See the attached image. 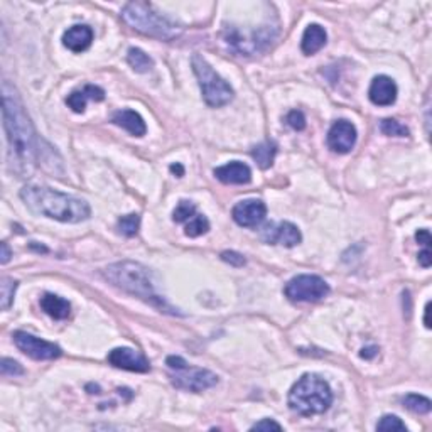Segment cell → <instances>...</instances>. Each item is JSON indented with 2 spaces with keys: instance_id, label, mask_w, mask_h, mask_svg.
Returning a JSON list of instances; mask_svg holds the SVG:
<instances>
[{
  "instance_id": "obj_26",
  "label": "cell",
  "mask_w": 432,
  "mask_h": 432,
  "mask_svg": "<svg viewBox=\"0 0 432 432\" xmlns=\"http://www.w3.org/2000/svg\"><path fill=\"white\" fill-rule=\"evenodd\" d=\"M380 130L383 132L385 135H388V137H408V134H411L408 128L406 126H402V123L395 119L381 120Z\"/></svg>"
},
{
  "instance_id": "obj_28",
  "label": "cell",
  "mask_w": 432,
  "mask_h": 432,
  "mask_svg": "<svg viewBox=\"0 0 432 432\" xmlns=\"http://www.w3.org/2000/svg\"><path fill=\"white\" fill-rule=\"evenodd\" d=\"M194 215H196V206H194V203L182 200L179 201L176 209H174L173 220L176 221V223H188Z\"/></svg>"
},
{
  "instance_id": "obj_2",
  "label": "cell",
  "mask_w": 432,
  "mask_h": 432,
  "mask_svg": "<svg viewBox=\"0 0 432 432\" xmlns=\"http://www.w3.org/2000/svg\"><path fill=\"white\" fill-rule=\"evenodd\" d=\"M21 198L34 213L63 223H80L92 215V208L85 200L46 186H24L21 189Z\"/></svg>"
},
{
  "instance_id": "obj_4",
  "label": "cell",
  "mask_w": 432,
  "mask_h": 432,
  "mask_svg": "<svg viewBox=\"0 0 432 432\" xmlns=\"http://www.w3.org/2000/svg\"><path fill=\"white\" fill-rule=\"evenodd\" d=\"M331 404H333V392L328 381L314 373L302 375L289 392V407L306 417L325 414Z\"/></svg>"
},
{
  "instance_id": "obj_17",
  "label": "cell",
  "mask_w": 432,
  "mask_h": 432,
  "mask_svg": "<svg viewBox=\"0 0 432 432\" xmlns=\"http://www.w3.org/2000/svg\"><path fill=\"white\" fill-rule=\"evenodd\" d=\"M88 100L102 102V100H105V92L100 87H95V85H85L81 89H75L73 93H69L66 103L75 114H83Z\"/></svg>"
},
{
  "instance_id": "obj_41",
  "label": "cell",
  "mask_w": 432,
  "mask_h": 432,
  "mask_svg": "<svg viewBox=\"0 0 432 432\" xmlns=\"http://www.w3.org/2000/svg\"><path fill=\"white\" fill-rule=\"evenodd\" d=\"M429 314H431V302H427V304H426V309H424V325H426V328H427V329H431Z\"/></svg>"
},
{
  "instance_id": "obj_18",
  "label": "cell",
  "mask_w": 432,
  "mask_h": 432,
  "mask_svg": "<svg viewBox=\"0 0 432 432\" xmlns=\"http://www.w3.org/2000/svg\"><path fill=\"white\" fill-rule=\"evenodd\" d=\"M93 31L88 26H73L63 34V44L73 53H83L92 46Z\"/></svg>"
},
{
  "instance_id": "obj_14",
  "label": "cell",
  "mask_w": 432,
  "mask_h": 432,
  "mask_svg": "<svg viewBox=\"0 0 432 432\" xmlns=\"http://www.w3.org/2000/svg\"><path fill=\"white\" fill-rule=\"evenodd\" d=\"M356 144V128L348 120H338L328 132V146L333 153L348 154Z\"/></svg>"
},
{
  "instance_id": "obj_13",
  "label": "cell",
  "mask_w": 432,
  "mask_h": 432,
  "mask_svg": "<svg viewBox=\"0 0 432 432\" xmlns=\"http://www.w3.org/2000/svg\"><path fill=\"white\" fill-rule=\"evenodd\" d=\"M108 363L115 368L127 370V372L147 373L150 370V363L142 353L132 348H115L108 353Z\"/></svg>"
},
{
  "instance_id": "obj_39",
  "label": "cell",
  "mask_w": 432,
  "mask_h": 432,
  "mask_svg": "<svg viewBox=\"0 0 432 432\" xmlns=\"http://www.w3.org/2000/svg\"><path fill=\"white\" fill-rule=\"evenodd\" d=\"M377 353H379V348L377 346H368V348H363L361 349V358H367V360H372L373 356H377Z\"/></svg>"
},
{
  "instance_id": "obj_16",
  "label": "cell",
  "mask_w": 432,
  "mask_h": 432,
  "mask_svg": "<svg viewBox=\"0 0 432 432\" xmlns=\"http://www.w3.org/2000/svg\"><path fill=\"white\" fill-rule=\"evenodd\" d=\"M216 179H220L223 184H248L252 179L250 167L240 161L228 162L215 169Z\"/></svg>"
},
{
  "instance_id": "obj_34",
  "label": "cell",
  "mask_w": 432,
  "mask_h": 432,
  "mask_svg": "<svg viewBox=\"0 0 432 432\" xmlns=\"http://www.w3.org/2000/svg\"><path fill=\"white\" fill-rule=\"evenodd\" d=\"M252 431H282V426L272 419H263L257 422L255 426H252Z\"/></svg>"
},
{
  "instance_id": "obj_21",
  "label": "cell",
  "mask_w": 432,
  "mask_h": 432,
  "mask_svg": "<svg viewBox=\"0 0 432 432\" xmlns=\"http://www.w3.org/2000/svg\"><path fill=\"white\" fill-rule=\"evenodd\" d=\"M41 309L44 311L48 316L58 321H63L69 316V311H71V304L63 297L56 294H44L41 297Z\"/></svg>"
},
{
  "instance_id": "obj_20",
  "label": "cell",
  "mask_w": 432,
  "mask_h": 432,
  "mask_svg": "<svg viewBox=\"0 0 432 432\" xmlns=\"http://www.w3.org/2000/svg\"><path fill=\"white\" fill-rule=\"evenodd\" d=\"M326 39H328V34H326L325 27H321L319 24L307 26L301 41L302 53L311 56V54H316L318 51H321L326 44Z\"/></svg>"
},
{
  "instance_id": "obj_11",
  "label": "cell",
  "mask_w": 432,
  "mask_h": 432,
  "mask_svg": "<svg viewBox=\"0 0 432 432\" xmlns=\"http://www.w3.org/2000/svg\"><path fill=\"white\" fill-rule=\"evenodd\" d=\"M260 239L268 245H284L287 248H293L301 243L302 235L295 225L289 221H280V223L267 225L260 233Z\"/></svg>"
},
{
  "instance_id": "obj_5",
  "label": "cell",
  "mask_w": 432,
  "mask_h": 432,
  "mask_svg": "<svg viewBox=\"0 0 432 432\" xmlns=\"http://www.w3.org/2000/svg\"><path fill=\"white\" fill-rule=\"evenodd\" d=\"M122 19L144 36L169 41L181 34V27L159 14L149 2H128L122 9Z\"/></svg>"
},
{
  "instance_id": "obj_23",
  "label": "cell",
  "mask_w": 432,
  "mask_h": 432,
  "mask_svg": "<svg viewBox=\"0 0 432 432\" xmlns=\"http://www.w3.org/2000/svg\"><path fill=\"white\" fill-rule=\"evenodd\" d=\"M128 64L134 68V71L137 73H147L154 68V61L149 54H146L142 49L139 48H130L127 54Z\"/></svg>"
},
{
  "instance_id": "obj_33",
  "label": "cell",
  "mask_w": 432,
  "mask_h": 432,
  "mask_svg": "<svg viewBox=\"0 0 432 432\" xmlns=\"http://www.w3.org/2000/svg\"><path fill=\"white\" fill-rule=\"evenodd\" d=\"M221 260L230 263V266H233V267H243L245 262H247V260H245V257L236 254V252H223V254H221Z\"/></svg>"
},
{
  "instance_id": "obj_9",
  "label": "cell",
  "mask_w": 432,
  "mask_h": 432,
  "mask_svg": "<svg viewBox=\"0 0 432 432\" xmlns=\"http://www.w3.org/2000/svg\"><path fill=\"white\" fill-rule=\"evenodd\" d=\"M14 343L24 355L37 361L56 360V358L63 355V352H61V348L58 345L41 340V338L34 336V334L26 333V331H15Z\"/></svg>"
},
{
  "instance_id": "obj_15",
  "label": "cell",
  "mask_w": 432,
  "mask_h": 432,
  "mask_svg": "<svg viewBox=\"0 0 432 432\" xmlns=\"http://www.w3.org/2000/svg\"><path fill=\"white\" fill-rule=\"evenodd\" d=\"M397 89L395 81L390 76H375L373 78L372 85H370L368 96L372 100L373 105H379V107H388V105H394L397 100Z\"/></svg>"
},
{
  "instance_id": "obj_24",
  "label": "cell",
  "mask_w": 432,
  "mask_h": 432,
  "mask_svg": "<svg viewBox=\"0 0 432 432\" xmlns=\"http://www.w3.org/2000/svg\"><path fill=\"white\" fill-rule=\"evenodd\" d=\"M402 404L408 408L411 412H415V414H429L432 408V402L427 397L417 395V394H411L406 395L402 399Z\"/></svg>"
},
{
  "instance_id": "obj_40",
  "label": "cell",
  "mask_w": 432,
  "mask_h": 432,
  "mask_svg": "<svg viewBox=\"0 0 432 432\" xmlns=\"http://www.w3.org/2000/svg\"><path fill=\"white\" fill-rule=\"evenodd\" d=\"M169 169H171V173L176 174L178 178H182V176H184V167L179 164V162H176V164H171Z\"/></svg>"
},
{
  "instance_id": "obj_32",
  "label": "cell",
  "mask_w": 432,
  "mask_h": 432,
  "mask_svg": "<svg viewBox=\"0 0 432 432\" xmlns=\"http://www.w3.org/2000/svg\"><path fill=\"white\" fill-rule=\"evenodd\" d=\"M286 122H287V126H289L291 128H294V130H297V132L304 130L306 128V116H304V114H302V112H299V110L289 112Z\"/></svg>"
},
{
  "instance_id": "obj_8",
  "label": "cell",
  "mask_w": 432,
  "mask_h": 432,
  "mask_svg": "<svg viewBox=\"0 0 432 432\" xmlns=\"http://www.w3.org/2000/svg\"><path fill=\"white\" fill-rule=\"evenodd\" d=\"M329 294V286L319 275H297L286 286V295L293 302H318Z\"/></svg>"
},
{
  "instance_id": "obj_35",
  "label": "cell",
  "mask_w": 432,
  "mask_h": 432,
  "mask_svg": "<svg viewBox=\"0 0 432 432\" xmlns=\"http://www.w3.org/2000/svg\"><path fill=\"white\" fill-rule=\"evenodd\" d=\"M166 363H167V367H169L171 370H176V372L178 370H184L186 367H188V361L181 356H167Z\"/></svg>"
},
{
  "instance_id": "obj_10",
  "label": "cell",
  "mask_w": 432,
  "mask_h": 432,
  "mask_svg": "<svg viewBox=\"0 0 432 432\" xmlns=\"http://www.w3.org/2000/svg\"><path fill=\"white\" fill-rule=\"evenodd\" d=\"M171 381L176 388L186 392H194V394H200V392L208 390V388L215 387L218 383V377L209 370L203 368H189L186 367L184 370H178Z\"/></svg>"
},
{
  "instance_id": "obj_37",
  "label": "cell",
  "mask_w": 432,
  "mask_h": 432,
  "mask_svg": "<svg viewBox=\"0 0 432 432\" xmlns=\"http://www.w3.org/2000/svg\"><path fill=\"white\" fill-rule=\"evenodd\" d=\"M419 263L422 267L429 268L432 263V254H431V248H424L422 252L419 254Z\"/></svg>"
},
{
  "instance_id": "obj_29",
  "label": "cell",
  "mask_w": 432,
  "mask_h": 432,
  "mask_svg": "<svg viewBox=\"0 0 432 432\" xmlns=\"http://www.w3.org/2000/svg\"><path fill=\"white\" fill-rule=\"evenodd\" d=\"M140 227V216L132 213V215L122 216L119 220V232L126 236H135Z\"/></svg>"
},
{
  "instance_id": "obj_22",
  "label": "cell",
  "mask_w": 432,
  "mask_h": 432,
  "mask_svg": "<svg viewBox=\"0 0 432 432\" xmlns=\"http://www.w3.org/2000/svg\"><path fill=\"white\" fill-rule=\"evenodd\" d=\"M275 154H277V146H275V142H270V140L259 144V146L252 149V157L255 159V162L262 169H268L274 164Z\"/></svg>"
},
{
  "instance_id": "obj_6",
  "label": "cell",
  "mask_w": 432,
  "mask_h": 432,
  "mask_svg": "<svg viewBox=\"0 0 432 432\" xmlns=\"http://www.w3.org/2000/svg\"><path fill=\"white\" fill-rule=\"evenodd\" d=\"M191 66H193L194 75L198 78V83H200L206 105L213 108H220L232 102L233 88L218 75L203 56L194 54L193 60H191Z\"/></svg>"
},
{
  "instance_id": "obj_19",
  "label": "cell",
  "mask_w": 432,
  "mask_h": 432,
  "mask_svg": "<svg viewBox=\"0 0 432 432\" xmlns=\"http://www.w3.org/2000/svg\"><path fill=\"white\" fill-rule=\"evenodd\" d=\"M112 122H114L115 126L122 127L123 130L128 132V134L135 135V137H142V135H146V132H147L144 119L134 110L116 112V114H114V116H112Z\"/></svg>"
},
{
  "instance_id": "obj_38",
  "label": "cell",
  "mask_w": 432,
  "mask_h": 432,
  "mask_svg": "<svg viewBox=\"0 0 432 432\" xmlns=\"http://www.w3.org/2000/svg\"><path fill=\"white\" fill-rule=\"evenodd\" d=\"M0 248H2V255H0V257H2V259H0V262H2L3 266H6V263L10 260V257H12V252H10L9 245H7L6 242L0 245Z\"/></svg>"
},
{
  "instance_id": "obj_31",
  "label": "cell",
  "mask_w": 432,
  "mask_h": 432,
  "mask_svg": "<svg viewBox=\"0 0 432 432\" xmlns=\"http://www.w3.org/2000/svg\"><path fill=\"white\" fill-rule=\"evenodd\" d=\"M0 372H2V375L15 377L22 375V373H24V368H22L17 361L10 360V358H3L2 363H0Z\"/></svg>"
},
{
  "instance_id": "obj_25",
  "label": "cell",
  "mask_w": 432,
  "mask_h": 432,
  "mask_svg": "<svg viewBox=\"0 0 432 432\" xmlns=\"http://www.w3.org/2000/svg\"><path fill=\"white\" fill-rule=\"evenodd\" d=\"M209 230V221L206 220V216L203 215H194L191 220L186 223V228H184V233L188 236H191V239H196V236H201L205 235V233H208Z\"/></svg>"
},
{
  "instance_id": "obj_36",
  "label": "cell",
  "mask_w": 432,
  "mask_h": 432,
  "mask_svg": "<svg viewBox=\"0 0 432 432\" xmlns=\"http://www.w3.org/2000/svg\"><path fill=\"white\" fill-rule=\"evenodd\" d=\"M415 240H417V243H419V245H422L424 248H429V247H431V242H432L429 230H426V228L419 230V232L415 233Z\"/></svg>"
},
{
  "instance_id": "obj_12",
  "label": "cell",
  "mask_w": 432,
  "mask_h": 432,
  "mask_svg": "<svg viewBox=\"0 0 432 432\" xmlns=\"http://www.w3.org/2000/svg\"><path fill=\"white\" fill-rule=\"evenodd\" d=\"M267 206L260 200H243L235 205L232 216L236 225L245 228H255L266 220Z\"/></svg>"
},
{
  "instance_id": "obj_30",
  "label": "cell",
  "mask_w": 432,
  "mask_h": 432,
  "mask_svg": "<svg viewBox=\"0 0 432 432\" xmlns=\"http://www.w3.org/2000/svg\"><path fill=\"white\" fill-rule=\"evenodd\" d=\"M377 431H383V432H407V427L406 424L402 422L397 415H383V417L380 419V422L377 424Z\"/></svg>"
},
{
  "instance_id": "obj_3",
  "label": "cell",
  "mask_w": 432,
  "mask_h": 432,
  "mask_svg": "<svg viewBox=\"0 0 432 432\" xmlns=\"http://www.w3.org/2000/svg\"><path fill=\"white\" fill-rule=\"evenodd\" d=\"M103 275L108 282H112L115 287L122 289L123 293L135 295V297L149 302V304L164 311V313L176 314V311L157 294L155 282L153 279V272L146 266H142V263L132 262V260L115 262L105 268Z\"/></svg>"
},
{
  "instance_id": "obj_7",
  "label": "cell",
  "mask_w": 432,
  "mask_h": 432,
  "mask_svg": "<svg viewBox=\"0 0 432 432\" xmlns=\"http://www.w3.org/2000/svg\"><path fill=\"white\" fill-rule=\"evenodd\" d=\"M275 29L272 26H263L262 29L254 31V33L245 34L242 31L235 29V27H228L225 31V41L228 46H232L236 53H242L250 56V54H257L267 48L275 37Z\"/></svg>"
},
{
  "instance_id": "obj_27",
  "label": "cell",
  "mask_w": 432,
  "mask_h": 432,
  "mask_svg": "<svg viewBox=\"0 0 432 432\" xmlns=\"http://www.w3.org/2000/svg\"><path fill=\"white\" fill-rule=\"evenodd\" d=\"M15 289H17V282L14 279L3 277L2 284H0V293H2V297H0V304H2V309L7 311L12 304Z\"/></svg>"
},
{
  "instance_id": "obj_1",
  "label": "cell",
  "mask_w": 432,
  "mask_h": 432,
  "mask_svg": "<svg viewBox=\"0 0 432 432\" xmlns=\"http://www.w3.org/2000/svg\"><path fill=\"white\" fill-rule=\"evenodd\" d=\"M2 115L9 144L10 166L15 173L29 174L41 155V140L29 115L26 114L17 89L9 81L2 83Z\"/></svg>"
}]
</instances>
